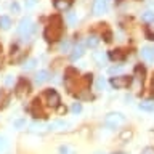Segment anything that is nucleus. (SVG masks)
<instances>
[{"mask_svg": "<svg viewBox=\"0 0 154 154\" xmlns=\"http://www.w3.org/2000/svg\"><path fill=\"white\" fill-rule=\"evenodd\" d=\"M61 34H63V19L60 16H53L47 24L43 37L48 42H56L58 38H61Z\"/></svg>", "mask_w": 154, "mask_h": 154, "instance_id": "f257e3e1", "label": "nucleus"}, {"mask_svg": "<svg viewBox=\"0 0 154 154\" xmlns=\"http://www.w3.org/2000/svg\"><path fill=\"white\" fill-rule=\"evenodd\" d=\"M34 31H35V26H34V23H32V19H31V18H23L21 21H19L18 34L24 38V40L31 37L32 34H34Z\"/></svg>", "mask_w": 154, "mask_h": 154, "instance_id": "f03ea898", "label": "nucleus"}, {"mask_svg": "<svg viewBox=\"0 0 154 154\" xmlns=\"http://www.w3.org/2000/svg\"><path fill=\"white\" fill-rule=\"evenodd\" d=\"M125 124V116L122 112H109L104 117V125L108 128H119Z\"/></svg>", "mask_w": 154, "mask_h": 154, "instance_id": "7ed1b4c3", "label": "nucleus"}, {"mask_svg": "<svg viewBox=\"0 0 154 154\" xmlns=\"http://www.w3.org/2000/svg\"><path fill=\"white\" fill-rule=\"evenodd\" d=\"M132 80H133L132 75H116L111 77L109 82L114 88H127L128 85H132Z\"/></svg>", "mask_w": 154, "mask_h": 154, "instance_id": "20e7f679", "label": "nucleus"}, {"mask_svg": "<svg viewBox=\"0 0 154 154\" xmlns=\"http://www.w3.org/2000/svg\"><path fill=\"white\" fill-rule=\"evenodd\" d=\"M45 96H47V101H48V106H51V108H58L61 103V98L60 95H58L56 90H47L45 91Z\"/></svg>", "mask_w": 154, "mask_h": 154, "instance_id": "39448f33", "label": "nucleus"}, {"mask_svg": "<svg viewBox=\"0 0 154 154\" xmlns=\"http://www.w3.org/2000/svg\"><path fill=\"white\" fill-rule=\"evenodd\" d=\"M108 10V0H95L93 3V13L95 14H103Z\"/></svg>", "mask_w": 154, "mask_h": 154, "instance_id": "423d86ee", "label": "nucleus"}, {"mask_svg": "<svg viewBox=\"0 0 154 154\" xmlns=\"http://www.w3.org/2000/svg\"><path fill=\"white\" fill-rule=\"evenodd\" d=\"M85 53V45L84 43H77V45L74 47V50H72V55H71V60L72 61H77L79 58H82V55Z\"/></svg>", "mask_w": 154, "mask_h": 154, "instance_id": "0eeeda50", "label": "nucleus"}, {"mask_svg": "<svg viewBox=\"0 0 154 154\" xmlns=\"http://www.w3.org/2000/svg\"><path fill=\"white\" fill-rule=\"evenodd\" d=\"M29 90H31V87H29V84H27L26 80H21L16 85V95L19 96V98H23L26 93H29Z\"/></svg>", "mask_w": 154, "mask_h": 154, "instance_id": "6e6552de", "label": "nucleus"}, {"mask_svg": "<svg viewBox=\"0 0 154 154\" xmlns=\"http://www.w3.org/2000/svg\"><path fill=\"white\" fill-rule=\"evenodd\" d=\"M141 56H143V60L152 63L154 61V47H143L141 48Z\"/></svg>", "mask_w": 154, "mask_h": 154, "instance_id": "1a4fd4ad", "label": "nucleus"}, {"mask_svg": "<svg viewBox=\"0 0 154 154\" xmlns=\"http://www.w3.org/2000/svg\"><path fill=\"white\" fill-rule=\"evenodd\" d=\"M31 112L35 116V117H38V116H43V111L40 108V100L35 98L32 101V106H31Z\"/></svg>", "mask_w": 154, "mask_h": 154, "instance_id": "9d476101", "label": "nucleus"}, {"mask_svg": "<svg viewBox=\"0 0 154 154\" xmlns=\"http://www.w3.org/2000/svg\"><path fill=\"white\" fill-rule=\"evenodd\" d=\"M48 79H50L48 71H38L37 74H35V82H37V84H45Z\"/></svg>", "mask_w": 154, "mask_h": 154, "instance_id": "9b49d317", "label": "nucleus"}, {"mask_svg": "<svg viewBox=\"0 0 154 154\" xmlns=\"http://www.w3.org/2000/svg\"><path fill=\"white\" fill-rule=\"evenodd\" d=\"M138 108L141 111H146V112H151V111H154V101H151V100L141 101V103L138 104Z\"/></svg>", "mask_w": 154, "mask_h": 154, "instance_id": "f8f14e48", "label": "nucleus"}, {"mask_svg": "<svg viewBox=\"0 0 154 154\" xmlns=\"http://www.w3.org/2000/svg\"><path fill=\"white\" fill-rule=\"evenodd\" d=\"M98 43H100L98 35H88V37H87V47L96 48V47H98Z\"/></svg>", "mask_w": 154, "mask_h": 154, "instance_id": "ddd939ff", "label": "nucleus"}, {"mask_svg": "<svg viewBox=\"0 0 154 154\" xmlns=\"http://www.w3.org/2000/svg\"><path fill=\"white\" fill-rule=\"evenodd\" d=\"M69 5H71V2H67V0H55V8L56 10H67L69 8Z\"/></svg>", "mask_w": 154, "mask_h": 154, "instance_id": "4468645a", "label": "nucleus"}, {"mask_svg": "<svg viewBox=\"0 0 154 154\" xmlns=\"http://www.w3.org/2000/svg\"><path fill=\"white\" fill-rule=\"evenodd\" d=\"M109 58L112 61H122L124 60V53H120V50H112V51H109Z\"/></svg>", "mask_w": 154, "mask_h": 154, "instance_id": "2eb2a0df", "label": "nucleus"}, {"mask_svg": "<svg viewBox=\"0 0 154 154\" xmlns=\"http://www.w3.org/2000/svg\"><path fill=\"white\" fill-rule=\"evenodd\" d=\"M10 26H11V19L8 16H0V27L7 31V29H10Z\"/></svg>", "mask_w": 154, "mask_h": 154, "instance_id": "dca6fc26", "label": "nucleus"}, {"mask_svg": "<svg viewBox=\"0 0 154 154\" xmlns=\"http://www.w3.org/2000/svg\"><path fill=\"white\" fill-rule=\"evenodd\" d=\"M63 127H66V124L63 122V120H56V122H51V124L47 125L48 130H56V128H63Z\"/></svg>", "mask_w": 154, "mask_h": 154, "instance_id": "f3484780", "label": "nucleus"}, {"mask_svg": "<svg viewBox=\"0 0 154 154\" xmlns=\"http://www.w3.org/2000/svg\"><path fill=\"white\" fill-rule=\"evenodd\" d=\"M141 19L146 23H152L154 21V11H151V10H148V11H144L141 14Z\"/></svg>", "mask_w": 154, "mask_h": 154, "instance_id": "a211bd4d", "label": "nucleus"}, {"mask_svg": "<svg viewBox=\"0 0 154 154\" xmlns=\"http://www.w3.org/2000/svg\"><path fill=\"white\" fill-rule=\"evenodd\" d=\"M146 37L149 38V40H154V21L146 27Z\"/></svg>", "mask_w": 154, "mask_h": 154, "instance_id": "6ab92c4d", "label": "nucleus"}, {"mask_svg": "<svg viewBox=\"0 0 154 154\" xmlns=\"http://www.w3.org/2000/svg\"><path fill=\"white\" fill-rule=\"evenodd\" d=\"M13 125H14V128L23 130V128H26V120H24V119H18V120H14V122H13Z\"/></svg>", "mask_w": 154, "mask_h": 154, "instance_id": "aec40b11", "label": "nucleus"}, {"mask_svg": "<svg viewBox=\"0 0 154 154\" xmlns=\"http://www.w3.org/2000/svg\"><path fill=\"white\" fill-rule=\"evenodd\" d=\"M132 130H124L122 133H120V140H122V141H128L130 138H132Z\"/></svg>", "mask_w": 154, "mask_h": 154, "instance_id": "412c9836", "label": "nucleus"}, {"mask_svg": "<svg viewBox=\"0 0 154 154\" xmlns=\"http://www.w3.org/2000/svg\"><path fill=\"white\" fill-rule=\"evenodd\" d=\"M43 128H47V125H43V124H37V122H34L31 125V130L32 132H42Z\"/></svg>", "mask_w": 154, "mask_h": 154, "instance_id": "4be33fe9", "label": "nucleus"}, {"mask_svg": "<svg viewBox=\"0 0 154 154\" xmlns=\"http://www.w3.org/2000/svg\"><path fill=\"white\" fill-rule=\"evenodd\" d=\"M35 64H37V60H34V58H32V60H29L26 64H24V69H26V71H31V69H34V67H35Z\"/></svg>", "mask_w": 154, "mask_h": 154, "instance_id": "5701e85b", "label": "nucleus"}, {"mask_svg": "<svg viewBox=\"0 0 154 154\" xmlns=\"http://www.w3.org/2000/svg\"><path fill=\"white\" fill-rule=\"evenodd\" d=\"M71 111H72V114H79L80 111H82V104L80 103H74L71 106Z\"/></svg>", "mask_w": 154, "mask_h": 154, "instance_id": "b1692460", "label": "nucleus"}, {"mask_svg": "<svg viewBox=\"0 0 154 154\" xmlns=\"http://www.w3.org/2000/svg\"><path fill=\"white\" fill-rule=\"evenodd\" d=\"M7 148H8V143H7V140H5L3 137H0V152L7 151Z\"/></svg>", "mask_w": 154, "mask_h": 154, "instance_id": "393cba45", "label": "nucleus"}, {"mask_svg": "<svg viewBox=\"0 0 154 154\" xmlns=\"http://www.w3.org/2000/svg\"><path fill=\"white\" fill-rule=\"evenodd\" d=\"M69 50H71V42H69V40H64V42L61 43V51L67 53Z\"/></svg>", "mask_w": 154, "mask_h": 154, "instance_id": "a878e982", "label": "nucleus"}, {"mask_svg": "<svg viewBox=\"0 0 154 154\" xmlns=\"http://www.w3.org/2000/svg\"><path fill=\"white\" fill-rule=\"evenodd\" d=\"M75 21H77L75 14H74V13H67V23L72 26V24H75Z\"/></svg>", "mask_w": 154, "mask_h": 154, "instance_id": "bb28decb", "label": "nucleus"}, {"mask_svg": "<svg viewBox=\"0 0 154 154\" xmlns=\"http://www.w3.org/2000/svg\"><path fill=\"white\" fill-rule=\"evenodd\" d=\"M120 71H122V66H114V67H111V69H109V74L114 75V74H119Z\"/></svg>", "mask_w": 154, "mask_h": 154, "instance_id": "cd10ccee", "label": "nucleus"}, {"mask_svg": "<svg viewBox=\"0 0 154 154\" xmlns=\"http://www.w3.org/2000/svg\"><path fill=\"white\" fill-rule=\"evenodd\" d=\"M10 10H11L13 13H19V3L18 2H13L11 5H10Z\"/></svg>", "mask_w": 154, "mask_h": 154, "instance_id": "c85d7f7f", "label": "nucleus"}, {"mask_svg": "<svg viewBox=\"0 0 154 154\" xmlns=\"http://www.w3.org/2000/svg\"><path fill=\"white\" fill-rule=\"evenodd\" d=\"M96 88H98V90H103L104 88V79H103V77H100L98 82H96Z\"/></svg>", "mask_w": 154, "mask_h": 154, "instance_id": "c756f323", "label": "nucleus"}, {"mask_svg": "<svg viewBox=\"0 0 154 154\" xmlns=\"http://www.w3.org/2000/svg\"><path fill=\"white\" fill-rule=\"evenodd\" d=\"M141 154H154V148H151V146H148V148H144Z\"/></svg>", "mask_w": 154, "mask_h": 154, "instance_id": "7c9ffc66", "label": "nucleus"}, {"mask_svg": "<svg viewBox=\"0 0 154 154\" xmlns=\"http://www.w3.org/2000/svg\"><path fill=\"white\" fill-rule=\"evenodd\" d=\"M95 60L98 61V63H100V66H101V64H103V61H104V56H103V55H98V53H96V55H95Z\"/></svg>", "mask_w": 154, "mask_h": 154, "instance_id": "2f4dec72", "label": "nucleus"}, {"mask_svg": "<svg viewBox=\"0 0 154 154\" xmlns=\"http://www.w3.org/2000/svg\"><path fill=\"white\" fill-rule=\"evenodd\" d=\"M5 85H13V75H7V79H5Z\"/></svg>", "mask_w": 154, "mask_h": 154, "instance_id": "473e14b6", "label": "nucleus"}, {"mask_svg": "<svg viewBox=\"0 0 154 154\" xmlns=\"http://www.w3.org/2000/svg\"><path fill=\"white\" fill-rule=\"evenodd\" d=\"M34 2H35V0H27V7H32Z\"/></svg>", "mask_w": 154, "mask_h": 154, "instance_id": "72a5a7b5", "label": "nucleus"}, {"mask_svg": "<svg viewBox=\"0 0 154 154\" xmlns=\"http://www.w3.org/2000/svg\"><path fill=\"white\" fill-rule=\"evenodd\" d=\"M67 2H72V0H67Z\"/></svg>", "mask_w": 154, "mask_h": 154, "instance_id": "f704fd0d", "label": "nucleus"}]
</instances>
